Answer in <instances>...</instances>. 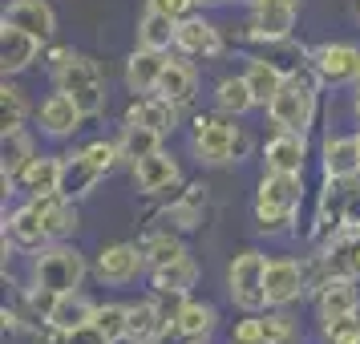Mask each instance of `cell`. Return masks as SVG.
Wrapping results in <instances>:
<instances>
[{
    "instance_id": "6da1fadb",
    "label": "cell",
    "mask_w": 360,
    "mask_h": 344,
    "mask_svg": "<svg viewBox=\"0 0 360 344\" xmlns=\"http://www.w3.org/2000/svg\"><path fill=\"white\" fill-rule=\"evenodd\" d=\"M304 203V174L288 170H263L259 195H255V227L263 235H279L295 223V211Z\"/></svg>"
},
{
    "instance_id": "7a4b0ae2",
    "label": "cell",
    "mask_w": 360,
    "mask_h": 344,
    "mask_svg": "<svg viewBox=\"0 0 360 344\" xmlns=\"http://www.w3.org/2000/svg\"><path fill=\"white\" fill-rule=\"evenodd\" d=\"M316 106H320V77L311 73H288V82H283V89H279L276 98H271V106H267V117L276 122V130H300L308 134L311 122H316Z\"/></svg>"
},
{
    "instance_id": "3957f363",
    "label": "cell",
    "mask_w": 360,
    "mask_h": 344,
    "mask_svg": "<svg viewBox=\"0 0 360 344\" xmlns=\"http://www.w3.org/2000/svg\"><path fill=\"white\" fill-rule=\"evenodd\" d=\"M85 255L77 247H69L65 239H49V243L37 247L33 255V284L49 288V292H77L85 284Z\"/></svg>"
},
{
    "instance_id": "277c9868",
    "label": "cell",
    "mask_w": 360,
    "mask_h": 344,
    "mask_svg": "<svg viewBox=\"0 0 360 344\" xmlns=\"http://www.w3.org/2000/svg\"><path fill=\"white\" fill-rule=\"evenodd\" d=\"M263 279H267V255H259L255 247L239 251V255L231 260V267H227L231 300H235L243 312H263L267 308V288H263Z\"/></svg>"
},
{
    "instance_id": "5b68a950",
    "label": "cell",
    "mask_w": 360,
    "mask_h": 344,
    "mask_svg": "<svg viewBox=\"0 0 360 344\" xmlns=\"http://www.w3.org/2000/svg\"><path fill=\"white\" fill-rule=\"evenodd\" d=\"M57 89H65L69 98L85 110V117H98L105 110V77H101V65L94 57H85V53H77L57 73Z\"/></svg>"
},
{
    "instance_id": "8992f818",
    "label": "cell",
    "mask_w": 360,
    "mask_h": 344,
    "mask_svg": "<svg viewBox=\"0 0 360 344\" xmlns=\"http://www.w3.org/2000/svg\"><path fill=\"white\" fill-rule=\"evenodd\" d=\"M235 122H231V114H207V117H195V138H191V150H195L198 163L207 166H223V163H235V154H231V146H235Z\"/></svg>"
},
{
    "instance_id": "52a82bcc",
    "label": "cell",
    "mask_w": 360,
    "mask_h": 344,
    "mask_svg": "<svg viewBox=\"0 0 360 344\" xmlns=\"http://www.w3.org/2000/svg\"><path fill=\"white\" fill-rule=\"evenodd\" d=\"M311 73L320 77V85H352L360 82V45H348V41H332V45H316L308 53Z\"/></svg>"
},
{
    "instance_id": "ba28073f",
    "label": "cell",
    "mask_w": 360,
    "mask_h": 344,
    "mask_svg": "<svg viewBox=\"0 0 360 344\" xmlns=\"http://www.w3.org/2000/svg\"><path fill=\"white\" fill-rule=\"evenodd\" d=\"M142 272H150L142 243H110V247H101L98 263H94V276H98L101 284H114V288L134 284Z\"/></svg>"
},
{
    "instance_id": "9c48e42d",
    "label": "cell",
    "mask_w": 360,
    "mask_h": 344,
    "mask_svg": "<svg viewBox=\"0 0 360 344\" xmlns=\"http://www.w3.org/2000/svg\"><path fill=\"white\" fill-rule=\"evenodd\" d=\"M267 308H288L300 295H308V276H304V263L295 260H267Z\"/></svg>"
},
{
    "instance_id": "30bf717a",
    "label": "cell",
    "mask_w": 360,
    "mask_h": 344,
    "mask_svg": "<svg viewBox=\"0 0 360 344\" xmlns=\"http://www.w3.org/2000/svg\"><path fill=\"white\" fill-rule=\"evenodd\" d=\"M356 308H360L356 276H348V272H332V279L316 292V316H320V324L340 320V316H352Z\"/></svg>"
},
{
    "instance_id": "8fae6325",
    "label": "cell",
    "mask_w": 360,
    "mask_h": 344,
    "mask_svg": "<svg viewBox=\"0 0 360 344\" xmlns=\"http://www.w3.org/2000/svg\"><path fill=\"white\" fill-rule=\"evenodd\" d=\"M174 49L186 53V57H202V61H214L223 53V37L207 17H182L179 20V33H174Z\"/></svg>"
},
{
    "instance_id": "7c38bea8",
    "label": "cell",
    "mask_w": 360,
    "mask_h": 344,
    "mask_svg": "<svg viewBox=\"0 0 360 344\" xmlns=\"http://www.w3.org/2000/svg\"><path fill=\"white\" fill-rule=\"evenodd\" d=\"M304 163H308V134H300V130H279L263 146V170L304 174Z\"/></svg>"
},
{
    "instance_id": "4fadbf2b",
    "label": "cell",
    "mask_w": 360,
    "mask_h": 344,
    "mask_svg": "<svg viewBox=\"0 0 360 344\" xmlns=\"http://www.w3.org/2000/svg\"><path fill=\"white\" fill-rule=\"evenodd\" d=\"M295 13L300 8H288V4H255L247 37L251 41H267V45H283L295 29Z\"/></svg>"
},
{
    "instance_id": "5bb4252c",
    "label": "cell",
    "mask_w": 360,
    "mask_h": 344,
    "mask_svg": "<svg viewBox=\"0 0 360 344\" xmlns=\"http://www.w3.org/2000/svg\"><path fill=\"white\" fill-rule=\"evenodd\" d=\"M82 122H85V110L69 98L65 89H57V94H49L41 101V130L49 138H69V134L82 130Z\"/></svg>"
},
{
    "instance_id": "9a60e30c",
    "label": "cell",
    "mask_w": 360,
    "mask_h": 344,
    "mask_svg": "<svg viewBox=\"0 0 360 344\" xmlns=\"http://www.w3.org/2000/svg\"><path fill=\"white\" fill-rule=\"evenodd\" d=\"M4 243L25 247V251L49 243V235H45V215L37 207V198H29L25 207H17V211L4 219Z\"/></svg>"
},
{
    "instance_id": "2e32d148",
    "label": "cell",
    "mask_w": 360,
    "mask_h": 344,
    "mask_svg": "<svg viewBox=\"0 0 360 344\" xmlns=\"http://www.w3.org/2000/svg\"><path fill=\"white\" fill-rule=\"evenodd\" d=\"M0 25H17V29H25V33L49 41V37L57 33V13L49 8V0H8Z\"/></svg>"
},
{
    "instance_id": "e0dca14e",
    "label": "cell",
    "mask_w": 360,
    "mask_h": 344,
    "mask_svg": "<svg viewBox=\"0 0 360 344\" xmlns=\"http://www.w3.org/2000/svg\"><path fill=\"white\" fill-rule=\"evenodd\" d=\"M37 53H41V37L25 33L17 25H0V69H4V77L29 69L37 61Z\"/></svg>"
},
{
    "instance_id": "ac0fdd59",
    "label": "cell",
    "mask_w": 360,
    "mask_h": 344,
    "mask_svg": "<svg viewBox=\"0 0 360 344\" xmlns=\"http://www.w3.org/2000/svg\"><path fill=\"white\" fill-rule=\"evenodd\" d=\"M179 179H182V170L166 150H154V154H146V158L134 163V182H138L142 195H162V191H170Z\"/></svg>"
},
{
    "instance_id": "d6986e66",
    "label": "cell",
    "mask_w": 360,
    "mask_h": 344,
    "mask_svg": "<svg viewBox=\"0 0 360 344\" xmlns=\"http://www.w3.org/2000/svg\"><path fill=\"white\" fill-rule=\"evenodd\" d=\"M320 163H324V179H356L360 174V134H352V138H324Z\"/></svg>"
},
{
    "instance_id": "ffe728a7",
    "label": "cell",
    "mask_w": 360,
    "mask_h": 344,
    "mask_svg": "<svg viewBox=\"0 0 360 344\" xmlns=\"http://www.w3.org/2000/svg\"><path fill=\"white\" fill-rule=\"evenodd\" d=\"M166 53L158 49H134L130 61H126V89L130 94H154L158 82H162V69H166Z\"/></svg>"
},
{
    "instance_id": "44dd1931",
    "label": "cell",
    "mask_w": 360,
    "mask_h": 344,
    "mask_svg": "<svg viewBox=\"0 0 360 344\" xmlns=\"http://www.w3.org/2000/svg\"><path fill=\"white\" fill-rule=\"evenodd\" d=\"M166 328H174V316H166L158 308V300H138L130 304V324H126V336L138 344H154Z\"/></svg>"
},
{
    "instance_id": "7402d4cb",
    "label": "cell",
    "mask_w": 360,
    "mask_h": 344,
    "mask_svg": "<svg viewBox=\"0 0 360 344\" xmlns=\"http://www.w3.org/2000/svg\"><path fill=\"white\" fill-rule=\"evenodd\" d=\"M101 179H105V174L85 158L82 150H77V154H65V163H61V198L77 203V198H85Z\"/></svg>"
},
{
    "instance_id": "603a6c76",
    "label": "cell",
    "mask_w": 360,
    "mask_h": 344,
    "mask_svg": "<svg viewBox=\"0 0 360 344\" xmlns=\"http://www.w3.org/2000/svg\"><path fill=\"white\" fill-rule=\"evenodd\" d=\"M154 94H158V98H166V101H174L179 110H186V106L195 101V94H198L195 65H186V61H166L162 82H158V89H154Z\"/></svg>"
},
{
    "instance_id": "cb8c5ba5",
    "label": "cell",
    "mask_w": 360,
    "mask_h": 344,
    "mask_svg": "<svg viewBox=\"0 0 360 344\" xmlns=\"http://www.w3.org/2000/svg\"><path fill=\"white\" fill-rule=\"evenodd\" d=\"M214 324H219V312H214V304H202V300H182L174 312V332L182 340H207Z\"/></svg>"
},
{
    "instance_id": "d4e9b609",
    "label": "cell",
    "mask_w": 360,
    "mask_h": 344,
    "mask_svg": "<svg viewBox=\"0 0 360 344\" xmlns=\"http://www.w3.org/2000/svg\"><path fill=\"white\" fill-rule=\"evenodd\" d=\"M195 279H198V263L186 255V260H179V263L154 267V272H150V288H154V295H170V300H182V295L195 288Z\"/></svg>"
},
{
    "instance_id": "484cf974",
    "label": "cell",
    "mask_w": 360,
    "mask_h": 344,
    "mask_svg": "<svg viewBox=\"0 0 360 344\" xmlns=\"http://www.w3.org/2000/svg\"><path fill=\"white\" fill-rule=\"evenodd\" d=\"M126 122H138V126H150V130H158V134H170L179 126V106L158 98V94H146L142 101H134L130 110H126Z\"/></svg>"
},
{
    "instance_id": "4316f807",
    "label": "cell",
    "mask_w": 360,
    "mask_h": 344,
    "mask_svg": "<svg viewBox=\"0 0 360 344\" xmlns=\"http://www.w3.org/2000/svg\"><path fill=\"white\" fill-rule=\"evenodd\" d=\"M41 215H45V235L49 239H69L77 223H82V215H77V203H69L61 195H33Z\"/></svg>"
},
{
    "instance_id": "83f0119b",
    "label": "cell",
    "mask_w": 360,
    "mask_h": 344,
    "mask_svg": "<svg viewBox=\"0 0 360 344\" xmlns=\"http://www.w3.org/2000/svg\"><path fill=\"white\" fill-rule=\"evenodd\" d=\"M61 163H65V158H53V154L33 158V163L17 174L20 191H29V195H61Z\"/></svg>"
},
{
    "instance_id": "f1b7e54d",
    "label": "cell",
    "mask_w": 360,
    "mask_h": 344,
    "mask_svg": "<svg viewBox=\"0 0 360 344\" xmlns=\"http://www.w3.org/2000/svg\"><path fill=\"white\" fill-rule=\"evenodd\" d=\"M94 316H98V304L77 288V292H61V295H57V304H53V312H49V324L73 332V328L89 324Z\"/></svg>"
},
{
    "instance_id": "f546056e",
    "label": "cell",
    "mask_w": 360,
    "mask_h": 344,
    "mask_svg": "<svg viewBox=\"0 0 360 344\" xmlns=\"http://www.w3.org/2000/svg\"><path fill=\"white\" fill-rule=\"evenodd\" d=\"M247 85H251V94H255V106H271V98H276L279 89H283V82H288V73L276 65V61H263V57H255L251 65H247Z\"/></svg>"
},
{
    "instance_id": "4dcf8cb0",
    "label": "cell",
    "mask_w": 360,
    "mask_h": 344,
    "mask_svg": "<svg viewBox=\"0 0 360 344\" xmlns=\"http://www.w3.org/2000/svg\"><path fill=\"white\" fill-rule=\"evenodd\" d=\"M162 138L166 134L150 130V126H138V122H122V134H117V146H122V163H138L154 150H162Z\"/></svg>"
},
{
    "instance_id": "1f68e13d",
    "label": "cell",
    "mask_w": 360,
    "mask_h": 344,
    "mask_svg": "<svg viewBox=\"0 0 360 344\" xmlns=\"http://www.w3.org/2000/svg\"><path fill=\"white\" fill-rule=\"evenodd\" d=\"M33 158H37V150H33V138H29V134L25 130H8L4 134V142H0V174L17 179Z\"/></svg>"
},
{
    "instance_id": "d6a6232c",
    "label": "cell",
    "mask_w": 360,
    "mask_h": 344,
    "mask_svg": "<svg viewBox=\"0 0 360 344\" xmlns=\"http://www.w3.org/2000/svg\"><path fill=\"white\" fill-rule=\"evenodd\" d=\"M174 33H179V20L166 17V13H150L142 17V25H138V49H158L166 53L170 45H174Z\"/></svg>"
},
{
    "instance_id": "836d02e7",
    "label": "cell",
    "mask_w": 360,
    "mask_h": 344,
    "mask_svg": "<svg viewBox=\"0 0 360 344\" xmlns=\"http://www.w3.org/2000/svg\"><path fill=\"white\" fill-rule=\"evenodd\" d=\"M142 251H146L150 272H154V267H166V263H179V260L191 255L186 243H182L179 235H170V231H150L146 239H142Z\"/></svg>"
},
{
    "instance_id": "e575fe53",
    "label": "cell",
    "mask_w": 360,
    "mask_h": 344,
    "mask_svg": "<svg viewBox=\"0 0 360 344\" xmlns=\"http://www.w3.org/2000/svg\"><path fill=\"white\" fill-rule=\"evenodd\" d=\"M214 106L231 117H243L255 106V94H251L247 77H223V82L214 85Z\"/></svg>"
},
{
    "instance_id": "d590c367",
    "label": "cell",
    "mask_w": 360,
    "mask_h": 344,
    "mask_svg": "<svg viewBox=\"0 0 360 344\" xmlns=\"http://www.w3.org/2000/svg\"><path fill=\"white\" fill-rule=\"evenodd\" d=\"M25 117H29V101H25V89L13 85L4 77L0 85V134L8 130H25Z\"/></svg>"
},
{
    "instance_id": "8d00e7d4",
    "label": "cell",
    "mask_w": 360,
    "mask_h": 344,
    "mask_svg": "<svg viewBox=\"0 0 360 344\" xmlns=\"http://www.w3.org/2000/svg\"><path fill=\"white\" fill-rule=\"evenodd\" d=\"M202 207H207V191H202V186H186L182 198H179V203H170V211H166V215H170L182 231H191V227L202 223Z\"/></svg>"
},
{
    "instance_id": "74e56055",
    "label": "cell",
    "mask_w": 360,
    "mask_h": 344,
    "mask_svg": "<svg viewBox=\"0 0 360 344\" xmlns=\"http://www.w3.org/2000/svg\"><path fill=\"white\" fill-rule=\"evenodd\" d=\"M300 336V324L288 308H271L263 316V344H295Z\"/></svg>"
},
{
    "instance_id": "f35d334b",
    "label": "cell",
    "mask_w": 360,
    "mask_h": 344,
    "mask_svg": "<svg viewBox=\"0 0 360 344\" xmlns=\"http://www.w3.org/2000/svg\"><path fill=\"white\" fill-rule=\"evenodd\" d=\"M98 328L110 336V340H122L126 336V324H130V304H98Z\"/></svg>"
},
{
    "instance_id": "ab89813d",
    "label": "cell",
    "mask_w": 360,
    "mask_h": 344,
    "mask_svg": "<svg viewBox=\"0 0 360 344\" xmlns=\"http://www.w3.org/2000/svg\"><path fill=\"white\" fill-rule=\"evenodd\" d=\"M82 154H85V158H89L94 166H98L101 174H110V170L122 163V146H117V142H105V138L89 142V146H82Z\"/></svg>"
},
{
    "instance_id": "60d3db41",
    "label": "cell",
    "mask_w": 360,
    "mask_h": 344,
    "mask_svg": "<svg viewBox=\"0 0 360 344\" xmlns=\"http://www.w3.org/2000/svg\"><path fill=\"white\" fill-rule=\"evenodd\" d=\"M328 344H360V320L356 316H340V320H328L324 324Z\"/></svg>"
},
{
    "instance_id": "b9f144b4",
    "label": "cell",
    "mask_w": 360,
    "mask_h": 344,
    "mask_svg": "<svg viewBox=\"0 0 360 344\" xmlns=\"http://www.w3.org/2000/svg\"><path fill=\"white\" fill-rule=\"evenodd\" d=\"M195 4H198V0H146L150 13H166V17H174V20L191 17V8H195Z\"/></svg>"
},
{
    "instance_id": "7bdbcfd3",
    "label": "cell",
    "mask_w": 360,
    "mask_h": 344,
    "mask_svg": "<svg viewBox=\"0 0 360 344\" xmlns=\"http://www.w3.org/2000/svg\"><path fill=\"white\" fill-rule=\"evenodd\" d=\"M231 340L235 344H263V316L259 320H255V316H251V320H239Z\"/></svg>"
},
{
    "instance_id": "ee69618b",
    "label": "cell",
    "mask_w": 360,
    "mask_h": 344,
    "mask_svg": "<svg viewBox=\"0 0 360 344\" xmlns=\"http://www.w3.org/2000/svg\"><path fill=\"white\" fill-rule=\"evenodd\" d=\"M69 344H114V340L98 328V320H89V324H82V328L69 332Z\"/></svg>"
},
{
    "instance_id": "f6af8a7d",
    "label": "cell",
    "mask_w": 360,
    "mask_h": 344,
    "mask_svg": "<svg viewBox=\"0 0 360 344\" xmlns=\"http://www.w3.org/2000/svg\"><path fill=\"white\" fill-rule=\"evenodd\" d=\"M73 57H77V53L69 49V45H53V49L45 53V65H49V73L57 77V73H61V69H65L69 61H73Z\"/></svg>"
},
{
    "instance_id": "bcb514c9",
    "label": "cell",
    "mask_w": 360,
    "mask_h": 344,
    "mask_svg": "<svg viewBox=\"0 0 360 344\" xmlns=\"http://www.w3.org/2000/svg\"><path fill=\"white\" fill-rule=\"evenodd\" d=\"M251 146H255V138H251V134H247L243 126H239V130H235V146H231L235 163H239V158H247V154H251Z\"/></svg>"
},
{
    "instance_id": "7dc6e473",
    "label": "cell",
    "mask_w": 360,
    "mask_h": 344,
    "mask_svg": "<svg viewBox=\"0 0 360 344\" xmlns=\"http://www.w3.org/2000/svg\"><path fill=\"white\" fill-rule=\"evenodd\" d=\"M0 320H4V332H17V312H0Z\"/></svg>"
},
{
    "instance_id": "c3c4849f",
    "label": "cell",
    "mask_w": 360,
    "mask_h": 344,
    "mask_svg": "<svg viewBox=\"0 0 360 344\" xmlns=\"http://www.w3.org/2000/svg\"><path fill=\"white\" fill-rule=\"evenodd\" d=\"M259 4H288V8H300L304 0H259Z\"/></svg>"
},
{
    "instance_id": "681fc988",
    "label": "cell",
    "mask_w": 360,
    "mask_h": 344,
    "mask_svg": "<svg viewBox=\"0 0 360 344\" xmlns=\"http://www.w3.org/2000/svg\"><path fill=\"white\" fill-rule=\"evenodd\" d=\"M114 344H138V340H130V336H122V340H114Z\"/></svg>"
},
{
    "instance_id": "f907efd6",
    "label": "cell",
    "mask_w": 360,
    "mask_h": 344,
    "mask_svg": "<svg viewBox=\"0 0 360 344\" xmlns=\"http://www.w3.org/2000/svg\"><path fill=\"white\" fill-rule=\"evenodd\" d=\"M198 4H223V0H198Z\"/></svg>"
},
{
    "instance_id": "816d5d0a",
    "label": "cell",
    "mask_w": 360,
    "mask_h": 344,
    "mask_svg": "<svg viewBox=\"0 0 360 344\" xmlns=\"http://www.w3.org/2000/svg\"><path fill=\"white\" fill-rule=\"evenodd\" d=\"M356 117H360V94H356Z\"/></svg>"
},
{
    "instance_id": "f5cc1de1",
    "label": "cell",
    "mask_w": 360,
    "mask_h": 344,
    "mask_svg": "<svg viewBox=\"0 0 360 344\" xmlns=\"http://www.w3.org/2000/svg\"><path fill=\"white\" fill-rule=\"evenodd\" d=\"M352 316H356V320H360V308H356V312H352Z\"/></svg>"
},
{
    "instance_id": "db71d44e",
    "label": "cell",
    "mask_w": 360,
    "mask_h": 344,
    "mask_svg": "<svg viewBox=\"0 0 360 344\" xmlns=\"http://www.w3.org/2000/svg\"><path fill=\"white\" fill-rule=\"evenodd\" d=\"M356 17H360V0H356Z\"/></svg>"
},
{
    "instance_id": "11a10c76",
    "label": "cell",
    "mask_w": 360,
    "mask_h": 344,
    "mask_svg": "<svg viewBox=\"0 0 360 344\" xmlns=\"http://www.w3.org/2000/svg\"><path fill=\"white\" fill-rule=\"evenodd\" d=\"M247 4H259V0H247Z\"/></svg>"
},
{
    "instance_id": "9f6ffc18",
    "label": "cell",
    "mask_w": 360,
    "mask_h": 344,
    "mask_svg": "<svg viewBox=\"0 0 360 344\" xmlns=\"http://www.w3.org/2000/svg\"><path fill=\"white\" fill-rule=\"evenodd\" d=\"M356 94H360V82H356Z\"/></svg>"
}]
</instances>
